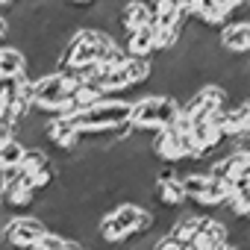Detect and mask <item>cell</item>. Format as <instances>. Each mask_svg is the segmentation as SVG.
<instances>
[{
	"instance_id": "cell-19",
	"label": "cell",
	"mask_w": 250,
	"mask_h": 250,
	"mask_svg": "<svg viewBox=\"0 0 250 250\" xmlns=\"http://www.w3.org/2000/svg\"><path fill=\"white\" fill-rule=\"evenodd\" d=\"M215 3H218V6H221V12L229 18V15H235V12L247 9V6H250V0H215Z\"/></svg>"
},
{
	"instance_id": "cell-3",
	"label": "cell",
	"mask_w": 250,
	"mask_h": 250,
	"mask_svg": "<svg viewBox=\"0 0 250 250\" xmlns=\"http://www.w3.org/2000/svg\"><path fill=\"white\" fill-rule=\"evenodd\" d=\"M147 150H150V156H153L156 162L171 165V168H174V165H183V162H194L191 147H188V136H186L183 130H177L174 124L150 136Z\"/></svg>"
},
{
	"instance_id": "cell-10",
	"label": "cell",
	"mask_w": 250,
	"mask_h": 250,
	"mask_svg": "<svg viewBox=\"0 0 250 250\" xmlns=\"http://www.w3.org/2000/svg\"><path fill=\"white\" fill-rule=\"evenodd\" d=\"M121 50L127 59H145V62H153V27H145V30H136V33H127L121 39Z\"/></svg>"
},
{
	"instance_id": "cell-13",
	"label": "cell",
	"mask_w": 250,
	"mask_h": 250,
	"mask_svg": "<svg viewBox=\"0 0 250 250\" xmlns=\"http://www.w3.org/2000/svg\"><path fill=\"white\" fill-rule=\"evenodd\" d=\"M191 21L203 30H221L229 24V18L221 12V6L215 3V0H197V3L191 6Z\"/></svg>"
},
{
	"instance_id": "cell-22",
	"label": "cell",
	"mask_w": 250,
	"mask_h": 250,
	"mask_svg": "<svg viewBox=\"0 0 250 250\" xmlns=\"http://www.w3.org/2000/svg\"><path fill=\"white\" fill-rule=\"evenodd\" d=\"M9 33H12V24H9V18H6L3 12H0V42H6Z\"/></svg>"
},
{
	"instance_id": "cell-4",
	"label": "cell",
	"mask_w": 250,
	"mask_h": 250,
	"mask_svg": "<svg viewBox=\"0 0 250 250\" xmlns=\"http://www.w3.org/2000/svg\"><path fill=\"white\" fill-rule=\"evenodd\" d=\"M153 77V62H145V59H124L121 65L109 68L100 80V88L109 94H124L130 91L133 85H142Z\"/></svg>"
},
{
	"instance_id": "cell-18",
	"label": "cell",
	"mask_w": 250,
	"mask_h": 250,
	"mask_svg": "<svg viewBox=\"0 0 250 250\" xmlns=\"http://www.w3.org/2000/svg\"><path fill=\"white\" fill-rule=\"evenodd\" d=\"M147 250H188V247H183L180 241H174L171 235H156L153 241H150V247Z\"/></svg>"
},
{
	"instance_id": "cell-15",
	"label": "cell",
	"mask_w": 250,
	"mask_h": 250,
	"mask_svg": "<svg viewBox=\"0 0 250 250\" xmlns=\"http://www.w3.org/2000/svg\"><path fill=\"white\" fill-rule=\"evenodd\" d=\"M94 232H97V238L103 241V244H109V247H121V244H127L130 241V232L124 229L112 215H103V218H97V224H94Z\"/></svg>"
},
{
	"instance_id": "cell-5",
	"label": "cell",
	"mask_w": 250,
	"mask_h": 250,
	"mask_svg": "<svg viewBox=\"0 0 250 250\" xmlns=\"http://www.w3.org/2000/svg\"><path fill=\"white\" fill-rule=\"evenodd\" d=\"M150 197L156 200L159 209L177 215L186 203V194H183V186H180V171H174V168L156 171L153 180H150Z\"/></svg>"
},
{
	"instance_id": "cell-12",
	"label": "cell",
	"mask_w": 250,
	"mask_h": 250,
	"mask_svg": "<svg viewBox=\"0 0 250 250\" xmlns=\"http://www.w3.org/2000/svg\"><path fill=\"white\" fill-rule=\"evenodd\" d=\"M27 77V56L12 44H0V80H24Z\"/></svg>"
},
{
	"instance_id": "cell-8",
	"label": "cell",
	"mask_w": 250,
	"mask_h": 250,
	"mask_svg": "<svg viewBox=\"0 0 250 250\" xmlns=\"http://www.w3.org/2000/svg\"><path fill=\"white\" fill-rule=\"evenodd\" d=\"M218 50L224 56H250V21H235L218 30Z\"/></svg>"
},
{
	"instance_id": "cell-14",
	"label": "cell",
	"mask_w": 250,
	"mask_h": 250,
	"mask_svg": "<svg viewBox=\"0 0 250 250\" xmlns=\"http://www.w3.org/2000/svg\"><path fill=\"white\" fill-rule=\"evenodd\" d=\"M227 212H229L235 221H250V180H238V183H232Z\"/></svg>"
},
{
	"instance_id": "cell-20",
	"label": "cell",
	"mask_w": 250,
	"mask_h": 250,
	"mask_svg": "<svg viewBox=\"0 0 250 250\" xmlns=\"http://www.w3.org/2000/svg\"><path fill=\"white\" fill-rule=\"evenodd\" d=\"M65 6H71V9H77V12H85V9H94L100 0H62Z\"/></svg>"
},
{
	"instance_id": "cell-7",
	"label": "cell",
	"mask_w": 250,
	"mask_h": 250,
	"mask_svg": "<svg viewBox=\"0 0 250 250\" xmlns=\"http://www.w3.org/2000/svg\"><path fill=\"white\" fill-rule=\"evenodd\" d=\"M229 241V224L218 215H200V227L194 241L188 244L191 250H218Z\"/></svg>"
},
{
	"instance_id": "cell-21",
	"label": "cell",
	"mask_w": 250,
	"mask_h": 250,
	"mask_svg": "<svg viewBox=\"0 0 250 250\" xmlns=\"http://www.w3.org/2000/svg\"><path fill=\"white\" fill-rule=\"evenodd\" d=\"M15 83H18V80H15ZM15 83H12V80H0V106L6 103V97H9V91L15 88Z\"/></svg>"
},
{
	"instance_id": "cell-1",
	"label": "cell",
	"mask_w": 250,
	"mask_h": 250,
	"mask_svg": "<svg viewBox=\"0 0 250 250\" xmlns=\"http://www.w3.org/2000/svg\"><path fill=\"white\" fill-rule=\"evenodd\" d=\"M180 118V100L174 94H145L133 100V115H130V127L142 136H153Z\"/></svg>"
},
{
	"instance_id": "cell-11",
	"label": "cell",
	"mask_w": 250,
	"mask_h": 250,
	"mask_svg": "<svg viewBox=\"0 0 250 250\" xmlns=\"http://www.w3.org/2000/svg\"><path fill=\"white\" fill-rule=\"evenodd\" d=\"M197 227H200V212H177L174 215V221H171V227H168V232L165 235H171L174 241H180L183 247H188L191 241H194V235H197Z\"/></svg>"
},
{
	"instance_id": "cell-17",
	"label": "cell",
	"mask_w": 250,
	"mask_h": 250,
	"mask_svg": "<svg viewBox=\"0 0 250 250\" xmlns=\"http://www.w3.org/2000/svg\"><path fill=\"white\" fill-rule=\"evenodd\" d=\"M24 142L21 139H9L0 145V168L3 171H18L21 168V159H24Z\"/></svg>"
},
{
	"instance_id": "cell-6",
	"label": "cell",
	"mask_w": 250,
	"mask_h": 250,
	"mask_svg": "<svg viewBox=\"0 0 250 250\" xmlns=\"http://www.w3.org/2000/svg\"><path fill=\"white\" fill-rule=\"evenodd\" d=\"M50 150H62V153H74L83 145L80 127L74 124V118H47L44 121V130H42V147Z\"/></svg>"
},
{
	"instance_id": "cell-25",
	"label": "cell",
	"mask_w": 250,
	"mask_h": 250,
	"mask_svg": "<svg viewBox=\"0 0 250 250\" xmlns=\"http://www.w3.org/2000/svg\"><path fill=\"white\" fill-rule=\"evenodd\" d=\"M88 250H94V247H88Z\"/></svg>"
},
{
	"instance_id": "cell-16",
	"label": "cell",
	"mask_w": 250,
	"mask_h": 250,
	"mask_svg": "<svg viewBox=\"0 0 250 250\" xmlns=\"http://www.w3.org/2000/svg\"><path fill=\"white\" fill-rule=\"evenodd\" d=\"M209 183H212V177H209L206 171H200V168H191V171L180 174V186H183V194H186V200H191V203L203 197V191L209 188Z\"/></svg>"
},
{
	"instance_id": "cell-9",
	"label": "cell",
	"mask_w": 250,
	"mask_h": 250,
	"mask_svg": "<svg viewBox=\"0 0 250 250\" xmlns=\"http://www.w3.org/2000/svg\"><path fill=\"white\" fill-rule=\"evenodd\" d=\"M118 30L121 36H127V33H136V30H145L153 24V12L142 3V0H124V3L118 6Z\"/></svg>"
},
{
	"instance_id": "cell-23",
	"label": "cell",
	"mask_w": 250,
	"mask_h": 250,
	"mask_svg": "<svg viewBox=\"0 0 250 250\" xmlns=\"http://www.w3.org/2000/svg\"><path fill=\"white\" fill-rule=\"evenodd\" d=\"M218 250H241V247H235L232 241H227V244H224V247H218Z\"/></svg>"
},
{
	"instance_id": "cell-24",
	"label": "cell",
	"mask_w": 250,
	"mask_h": 250,
	"mask_svg": "<svg viewBox=\"0 0 250 250\" xmlns=\"http://www.w3.org/2000/svg\"><path fill=\"white\" fill-rule=\"evenodd\" d=\"M0 212H3V191H0Z\"/></svg>"
},
{
	"instance_id": "cell-2",
	"label": "cell",
	"mask_w": 250,
	"mask_h": 250,
	"mask_svg": "<svg viewBox=\"0 0 250 250\" xmlns=\"http://www.w3.org/2000/svg\"><path fill=\"white\" fill-rule=\"evenodd\" d=\"M44 232L50 229L39 215H9L0 224V244L9 250H33Z\"/></svg>"
}]
</instances>
